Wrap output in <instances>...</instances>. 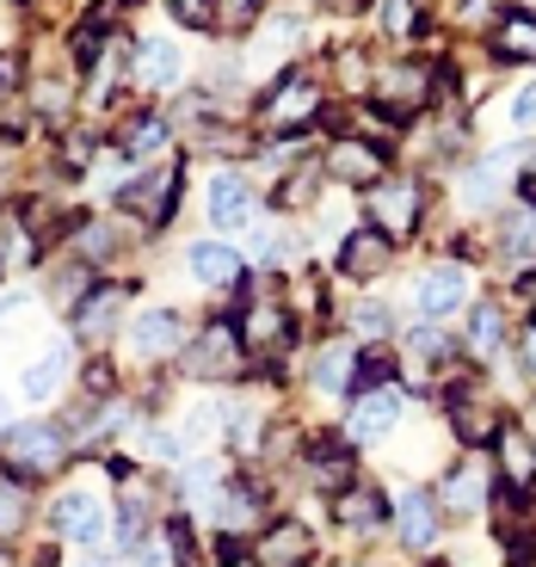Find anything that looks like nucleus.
<instances>
[{"label": "nucleus", "instance_id": "obj_15", "mask_svg": "<svg viewBox=\"0 0 536 567\" xmlns=\"http://www.w3.org/2000/svg\"><path fill=\"white\" fill-rule=\"evenodd\" d=\"M494 475H499V487H512V494H536V439L518 420H506L494 432Z\"/></svg>", "mask_w": 536, "mask_h": 567}, {"label": "nucleus", "instance_id": "obj_3", "mask_svg": "<svg viewBox=\"0 0 536 567\" xmlns=\"http://www.w3.org/2000/svg\"><path fill=\"white\" fill-rule=\"evenodd\" d=\"M235 333H240V346H247V358H259V364H284L290 346H297V315H290V302H284V297L259 290V297L240 309Z\"/></svg>", "mask_w": 536, "mask_h": 567}, {"label": "nucleus", "instance_id": "obj_45", "mask_svg": "<svg viewBox=\"0 0 536 567\" xmlns=\"http://www.w3.org/2000/svg\"><path fill=\"white\" fill-rule=\"evenodd\" d=\"M223 567H259V561H254V555H228Z\"/></svg>", "mask_w": 536, "mask_h": 567}, {"label": "nucleus", "instance_id": "obj_16", "mask_svg": "<svg viewBox=\"0 0 536 567\" xmlns=\"http://www.w3.org/2000/svg\"><path fill=\"white\" fill-rule=\"evenodd\" d=\"M382 173H389V155H382L377 136H339L333 148H327V179H346V185H377Z\"/></svg>", "mask_w": 536, "mask_h": 567}, {"label": "nucleus", "instance_id": "obj_37", "mask_svg": "<svg viewBox=\"0 0 536 567\" xmlns=\"http://www.w3.org/2000/svg\"><path fill=\"white\" fill-rule=\"evenodd\" d=\"M259 7L266 0H216V19H223V31H247L259 19Z\"/></svg>", "mask_w": 536, "mask_h": 567}, {"label": "nucleus", "instance_id": "obj_12", "mask_svg": "<svg viewBox=\"0 0 536 567\" xmlns=\"http://www.w3.org/2000/svg\"><path fill=\"white\" fill-rule=\"evenodd\" d=\"M408 370L420 377L425 389H437V395L468 377L463 358H456V346L444 340V327H420V333H408Z\"/></svg>", "mask_w": 536, "mask_h": 567}, {"label": "nucleus", "instance_id": "obj_5", "mask_svg": "<svg viewBox=\"0 0 536 567\" xmlns=\"http://www.w3.org/2000/svg\"><path fill=\"white\" fill-rule=\"evenodd\" d=\"M494 494H499V475L481 451L456 456V463L444 468V482H437V506L451 512V518H481V512L494 506Z\"/></svg>", "mask_w": 536, "mask_h": 567}, {"label": "nucleus", "instance_id": "obj_9", "mask_svg": "<svg viewBox=\"0 0 536 567\" xmlns=\"http://www.w3.org/2000/svg\"><path fill=\"white\" fill-rule=\"evenodd\" d=\"M437 93V69L432 62H395L377 74V112L382 117H420Z\"/></svg>", "mask_w": 536, "mask_h": 567}, {"label": "nucleus", "instance_id": "obj_34", "mask_svg": "<svg viewBox=\"0 0 536 567\" xmlns=\"http://www.w3.org/2000/svg\"><path fill=\"white\" fill-rule=\"evenodd\" d=\"M167 117H130V130H124V155L130 161H142V155H161L167 148Z\"/></svg>", "mask_w": 536, "mask_h": 567}, {"label": "nucleus", "instance_id": "obj_30", "mask_svg": "<svg viewBox=\"0 0 536 567\" xmlns=\"http://www.w3.org/2000/svg\"><path fill=\"white\" fill-rule=\"evenodd\" d=\"M62 383H69V352H62V346H50L43 358H31V370H25V395L31 401H50Z\"/></svg>", "mask_w": 536, "mask_h": 567}, {"label": "nucleus", "instance_id": "obj_26", "mask_svg": "<svg viewBox=\"0 0 536 567\" xmlns=\"http://www.w3.org/2000/svg\"><path fill=\"white\" fill-rule=\"evenodd\" d=\"M487 43H494L499 62H536V13H499L494 31H487Z\"/></svg>", "mask_w": 536, "mask_h": 567}, {"label": "nucleus", "instance_id": "obj_24", "mask_svg": "<svg viewBox=\"0 0 536 567\" xmlns=\"http://www.w3.org/2000/svg\"><path fill=\"white\" fill-rule=\"evenodd\" d=\"M309 482L321 487L327 499H333V494H346V487L358 482V463H352V451H346V439L315 444V451H309Z\"/></svg>", "mask_w": 536, "mask_h": 567}, {"label": "nucleus", "instance_id": "obj_17", "mask_svg": "<svg viewBox=\"0 0 536 567\" xmlns=\"http://www.w3.org/2000/svg\"><path fill=\"white\" fill-rule=\"evenodd\" d=\"M130 309V284H93L81 302H74V333L86 346H105L117 333V315Z\"/></svg>", "mask_w": 536, "mask_h": 567}, {"label": "nucleus", "instance_id": "obj_39", "mask_svg": "<svg viewBox=\"0 0 536 567\" xmlns=\"http://www.w3.org/2000/svg\"><path fill=\"white\" fill-rule=\"evenodd\" d=\"M74 247H81L86 259H105V254H117V235H112V228H81Z\"/></svg>", "mask_w": 536, "mask_h": 567}, {"label": "nucleus", "instance_id": "obj_18", "mask_svg": "<svg viewBox=\"0 0 536 567\" xmlns=\"http://www.w3.org/2000/svg\"><path fill=\"white\" fill-rule=\"evenodd\" d=\"M259 567H315V537L297 525V518H271L259 530V549H254Z\"/></svg>", "mask_w": 536, "mask_h": 567}, {"label": "nucleus", "instance_id": "obj_21", "mask_svg": "<svg viewBox=\"0 0 536 567\" xmlns=\"http://www.w3.org/2000/svg\"><path fill=\"white\" fill-rule=\"evenodd\" d=\"M185 346V321L173 309H148L130 321V352L136 358H173Z\"/></svg>", "mask_w": 536, "mask_h": 567}, {"label": "nucleus", "instance_id": "obj_27", "mask_svg": "<svg viewBox=\"0 0 536 567\" xmlns=\"http://www.w3.org/2000/svg\"><path fill=\"white\" fill-rule=\"evenodd\" d=\"M179 43H167V38H148L136 50V81L148 86V93H173V86H179Z\"/></svg>", "mask_w": 536, "mask_h": 567}, {"label": "nucleus", "instance_id": "obj_31", "mask_svg": "<svg viewBox=\"0 0 536 567\" xmlns=\"http://www.w3.org/2000/svg\"><path fill=\"white\" fill-rule=\"evenodd\" d=\"M499 254L512 266H536V210H518L499 223Z\"/></svg>", "mask_w": 536, "mask_h": 567}, {"label": "nucleus", "instance_id": "obj_20", "mask_svg": "<svg viewBox=\"0 0 536 567\" xmlns=\"http://www.w3.org/2000/svg\"><path fill=\"white\" fill-rule=\"evenodd\" d=\"M468 302V271L463 266H432L425 271V284H420V315L425 321H451L456 309Z\"/></svg>", "mask_w": 536, "mask_h": 567}, {"label": "nucleus", "instance_id": "obj_19", "mask_svg": "<svg viewBox=\"0 0 536 567\" xmlns=\"http://www.w3.org/2000/svg\"><path fill=\"white\" fill-rule=\"evenodd\" d=\"M333 525L352 530V537H370V530L389 525V499H382L370 482H352L346 494H333Z\"/></svg>", "mask_w": 536, "mask_h": 567}, {"label": "nucleus", "instance_id": "obj_51", "mask_svg": "<svg viewBox=\"0 0 536 567\" xmlns=\"http://www.w3.org/2000/svg\"><path fill=\"white\" fill-rule=\"evenodd\" d=\"M0 567H7V561H0Z\"/></svg>", "mask_w": 536, "mask_h": 567}, {"label": "nucleus", "instance_id": "obj_28", "mask_svg": "<svg viewBox=\"0 0 536 567\" xmlns=\"http://www.w3.org/2000/svg\"><path fill=\"white\" fill-rule=\"evenodd\" d=\"M512 346V321L499 302H475L468 309V358H499Z\"/></svg>", "mask_w": 536, "mask_h": 567}, {"label": "nucleus", "instance_id": "obj_50", "mask_svg": "<svg viewBox=\"0 0 536 567\" xmlns=\"http://www.w3.org/2000/svg\"><path fill=\"white\" fill-rule=\"evenodd\" d=\"M0 475H7V468H0Z\"/></svg>", "mask_w": 536, "mask_h": 567}, {"label": "nucleus", "instance_id": "obj_7", "mask_svg": "<svg viewBox=\"0 0 536 567\" xmlns=\"http://www.w3.org/2000/svg\"><path fill=\"white\" fill-rule=\"evenodd\" d=\"M321 117V81L302 69H284L278 86L259 100V124L266 130H297V124H315Z\"/></svg>", "mask_w": 536, "mask_h": 567}, {"label": "nucleus", "instance_id": "obj_10", "mask_svg": "<svg viewBox=\"0 0 536 567\" xmlns=\"http://www.w3.org/2000/svg\"><path fill=\"white\" fill-rule=\"evenodd\" d=\"M50 537L81 543V549H100V543L112 537V506H100V494L69 487V494H56V506H50Z\"/></svg>", "mask_w": 536, "mask_h": 567}, {"label": "nucleus", "instance_id": "obj_49", "mask_svg": "<svg viewBox=\"0 0 536 567\" xmlns=\"http://www.w3.org/2000/svg\"><path fill=\"white\" fill-rule=\"evenodd\" d=\"M81 567H100V561H81Z\"/></svg>", "mask_w": 536, "mask_h": 567}, {"label": "nucleus", "instance_id": "obj_42", "mask_svg": "<svg viewBox=\"0 0 536 567\" xmlns=\"http://www.w3.org/2000/svg\"><path fill=\"white\" fill-rule=\"evenodd\" d=\"M173 13H179L185 25H198L204 13H216V0H173Z\"/></svg>", "mask_w": 536, "mask_h": 567}, {"label": "nucleus", "instance_id": "obj_33", "mask_svg": "<svg viewBox=\"0 0 536 567\" xmlns=\"http://www.w3.org/2000/svg\"><path fill=\"white\" fill-rule=\"evenodd\" d=\"M25 518H31L25 482H19V475H0V537H19V530H25Z\"/></svg>", "mask_w": 536, "mask_h": 567}, {"label": "nucleus", "instance_id": "obj_6", "mask_svg": "<svg viewBox=\"0 0 536 567\" xmlns=\"http://www.w3.org/2000/svg\"><path fill=\"white\" fill-rule=\"evenodd\" d=\"M364 210H370V223H377L382 235L408 241L413 228H420V216H425V192H420L413 173H382V179L364 192Z\"/></svg>", "mask_w": 536, "mask_h": 567}, {"label": "nucleus", "instance_id": "obj_29", "mask_svg": "<svg viewBox=\"0 0 536 567\" xmlns=\"http://www.w3.org/2000/svg\"><path fill=\"white\" fill-rule=\"evenodd\" d=\"M309 383L321 389V395H346V389L358 383V352L346 340H327L321 352H315V370H309Z\"/></svg>", "mask_w": 536, "mask_h": 567}, {"label": "nucleus", "instance_id": "obj_25", "mask_svg": "<svg viewBox=\"0 0 536 567\" xmlns=\"http://www.w3.org/2000/svg\"><path fill=\"white\" fill-rule=\"evenodd\" d=\"M185 266H192V278H198V284H210V290H228V284H240L247 259H240L235 247H223V241H198L192 254H185Z\"/></svg>", "mask_w": 536, "mask_h": 567}, {"label": "nucleus", "instance_id": "obj_40", "mask_svg": "<svg viewBox=\"0 0 536 567\" xmlns=\"http://www.w3.org/2000/svg\"><path fill=\"white\" fill-rule=\"evenodd\" d=\"M512 352H518V370L536 383V321L524 327V333H512Z\"/></svg>", "mask_w": 536, "mask_h": 567}, {"label": "nucleus", "instance_id": "obj_8", "mask_svg": "<svg viewBox=\"0 0 536 567\" xmlns=\"http://www.w3.org/2000/svg\"><path fill=\"white\" fill-rule=\"evenodd\" d=\"M401 413H408V395H401V383L358 389L352 408H346V432H339V439H352V444H377V439H389V432L401 425Z\"/></svg>", "mask_w": 536, "mask_h": 567}, {"label": "nucleus", "instance_id": "obj_36", "mask_svg": "<svg viewBox=\"0 0 536 567\" xmlns=\"http://www.w3.org/2000/svg\"><path fill=\"white\" fill-rule=\"evenodd\" d=\"M321 173H327V167H302V179H284V185H278V204H284V210H302V204H315V192H321Z\"/></svg>", "mask_w": 536, "mask_h": 567}, {"label": "nucleus", "instance_id": "obj_11", "mask_svg": "<svg viewBox=\"0 0 536 567\" xmlns=\"http://www.w3.org/2000/svg\"><path fill=\"white\" fill-rule=\"evenodd\" d=\"M210 518H216V530H223L228 543H235V537H259V530H266V494H259L254 482L228 475V482L210 494Z\"/></svg>", "mask_w": 536, "mask_h": 567}, {"label": "nucleus", "instance_id": "obj_4", "mask_svg": "<svg viewBox=\"0 0 536 567\" xmlns=\"http://www.w3.org/2000/svg\"><path fill=\"white\" fill-rule=\"evenodd\" d=\"M185 377L192 383H235V377H247V346H240L235 321H210L198 340L185 346Z\"/></svg>", "mask_w": 536, "mask_h": 567}, {"label": "nucleus", "instance_id": "obj_35", "mask_svg": "<svg viewBox=\"0 0 536 567\" xmlns=\"http://www.w3.org/2000/svg\"><path fill=\"white\" fill-rule=\"evenodd\" d=\"M382 31H389V38H420L425 0H382Z\"/></svg>", "mask_w": 536, "mask_h": 567}, {"label": "nucleus", "instance_id": "obj_23", "mask_svg": "<svg viewBox=\"0 0 536 567\" xmlns=\"http://www.w3.org/2000/svg\"><path fill=\"white\" fill-rule=\"evenodd\" d=\"M210 216L223 228H247L259 216V198H254V185L240 179V173H216L210 179Z\"/></svg>", "mask_w": 536, "mask_h": 567}, {"label": "nucleus", "instance_id": "obj_2", "mask_svg": "<svg viewBox=\"0 0 536 567\" xmlns=\"http://www.w3.org/2000/svg\"><path fill=\"white\" fill-rule=\"evenodd\" d=\"M437 401H444V420H451V432L468 444V451H481V444H494V432L506 425V413H499L494 383H487L481 370H468L463 383H451Z\"/></svg>", "mask_w": 536, "mask_h": 567}, {"label": "nucleus", "instance_id": "obj_48", "mask_svg": "<svg viewBox=\"0 0 536 567\" xmlns=\"http://www.w3.org/2000/svg\"><path fill=\"white\" fill-rule=\"evenodd\" d=\"M7 420H13V413H7V401H0V439H7Z\"/></svg>", "mask_w": 536, "mask_h": 567}, {"label": "nucleus", "instance_id": "obj_46", "mask_svg": "<svg viewBox=\"0 0 536 567\" xmlns=\"http://www.w3.org/2000/svg\"><path fill=\"white\" fill-rule=\"evenodd\" d=\"M524 302H530V315H536V278H524Z\"/></svg>", "mask_w": 536, "mask_h": 567}, {"label": "nucleus", "instance_id": "obj_22", "mask_svg": "<svg viewBox=\"0 0 536 567\" xmlns=\"http://www.w3.org/2000/svg\"><path fill=\"white\" fill-rule=\"evenodd\" d=\"M173 192H179V173H173V167H155L148 179H130V185H124V204L161 228V223L173 216Z\"/></svg>", "mask_w": 536, "mask_h": 567}, {"label": "nucleus", "instance_id": "obj_13", "mask_svg": "<svg viewBox=\"0 0 536 567\" xmlns=\"http://www.w3.org/2000/svg\"><path fill=\"white\" fill-rule=\"evenodd\" d=\"M389 266H395V235H382L377 223H358L352 235L339 241V278H352V284H377Z\"/></svg>", "mask_w": 536, "mask_h": 567}, {"label": "nucleus", "instance_id": "obj_47", "mask_svg": "<svg viewBox=\"0 0 536 567\" xmlns=\"http://www.w3.org/2000/svg\"><path fill=\"white\" fill-rule=\"evenodd\" d=\"M524 432H530V439H536V408H530V413H524Z\"/></svg>", "mask_w": 536, "mask_h": 567}, {"label": "nucleus", "instance_id": "obj_14", "mask_svg": "<svg viewBox=\"0 0 536 567\" xmlns=\"http://www.w3.org/2000/svg\"><path fill=\"white\" fill-rule=\"evenodd\" d=\"M389 525H395V537L408 543L413 555H425L444 537V506H437V494H425V487H408V494L395 499V512H389Z\"/></svg>", "mask_w": 536, "mask_h": 567}, {"label": "nucleus", "instance_id": "obj_38", "mask_svg": "<svg viewBox=\"0 0 536 567\" xmlns=\"http://www.w3.org/2000/svg\"><path fill=\"white\" fill-rule=\"evenodd\" d=\"M389 321H395V315L382 309V302H358V309H352V327H358V333H370V340L389 333Z\"/></svg>", "mask_w": 536, "mask_h": 567}, {"label": "nucleus", "instance_id": "obj_43", "mask_svg": "<svg viewBox=\"0 0 536 567\" xmlns=\"http://www.w3.org/2000/svg\"><path fill=\"white\" fill-rule=\"evenodd\" d=\"M19 86V56H0V100Z\"/></svg>", "mask_w": 536, "mask_h": 567}, {"label": "nucleus", "instance_id": "obj_41", "mask_svg": "<svg viewBox=\"0 0 536 567\" xmlns=\"http://www.w3.org/2000/svg\"><path fill=\"white\" fill-rule=\"evenodd\" d=\"M512 117H518V130H536V86H524L512 100Z\"/></svg>", "mask_w": 536, "mask_h": 567}, {"label": "nucleus", "instance_id": "obj_44", "mask_svg": "<svg viewBox=\"0 0 536 567\" xmlns=\"http://www.w3.org/2000/svg\"><path fill=\"white\" fill-rule=\"evenodd\" d=\"M524 198L536 204V155H530V167H524Z\"/></svg>", "mask_w": 536, "mask_h": 567}, {"label": "nucleus", "instance_id": "obj_1", "mask_svg": "<svg viewBox=\"0 0 536 567\" xmlns=\"http://www.w3.org/2000/svg\"><path fill=\"white\" fill-rule=\"evenodd\" d=\"M0 463H7V475H19V482L56 475V468L69 463V432H62L56 420L7 425V439H0Z\"/></svg>", "mask_w": 536, "mask_h": 567}, {"label": "nucleus", "instance_id": "obj_32", "mask_svg": "<svg viewBox=\"0 0 536 567\" xmlns=\"http://www.w3.org/2000/svg\"><path fill=\"white\" fill-rule=\"evenodd\" d=\"M38 259V235L25 228V216H0V271L31 266Z\"/></svg>", "mask_w": 536, "mask_h": 567}]
</instances>
